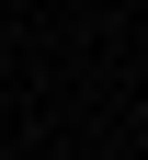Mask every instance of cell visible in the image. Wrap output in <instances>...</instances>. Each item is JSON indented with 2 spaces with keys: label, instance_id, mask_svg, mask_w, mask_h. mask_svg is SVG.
I'll return each instance as SVG.
<instances>
[{
  "label": "cell",
  "instance_id": "6da1fadb",
  "mask_svg": "<svg viewBox=\"0 0 148 160\" xmlns=\"http://www.w3.org/2000/svg\"><path fill=\"white\" fill-rule=\"evenodd\" d=\"M0 80H12V46H0Z\"/></svg>",
  "mask_w": 148,
  "mask_h": 160
}]
</instances>
